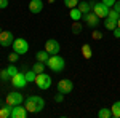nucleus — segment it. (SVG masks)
<instances>
[{
    "label": "nucleus",
    "mask_w": 120,
    "mask_h": 118,
    "mask_svg": "<svg viewBox=\"0 0 120 118\" xmlns=\"http://www.w3.org/2000/svg\"><path fill=\"white\" fill-rule=\"evenodd\" d=\"M24 102H26L24 107L30 113H38V112H42L43 107H45V100H43V97H40V96H29Z\"/></svg>",
    "instance_id": "1"
},
{
    "label": "nucleus",
    "mask_w": 120,
    "mask_h": 118,
    "mask_svg": "<svg viewBox=\"0 0 120 118\" xmlns=\"http://www.w3.org/2000/svg\"><path fill=\"white\" fill-rule=\"evenodd\" d=\"M46 67H48L51 72L59 73V72H63V70H64L66 61L61 57V56L53 54V56H50V57H48V61H46Z\"/></svg>",
    "instance_id": "2"
},
{
    "label": "nucleus",
    "mask_w": 120,
    "mask_h": 118,
    "mask_svg": "<svg viewBox=\"0 0 120 118\" xmlns=\"http://www.w3.org/2000/svg\"><path fill=\"white\" fill-rule=\"evenodd\" d=\"M35 85H37L38 89H48V88L51 86V77L45 72L37 73V77H35Z\"/></svg>",
    "instance_id": "3"
},
{
    "label": "nucleus",
    "mask_w": 120,
    "mask_h": 118,
    "mask_svg": "<svg viewBox=\"0 0 120 118\" xmlns=\"http://www.w3.org/2000/svg\"><path fill=\"white\" fill-rule=\"evenodd\" d=\"M91 11L98 18H107V14H109V7L104 5L102 2H93L91 3Z\"/></svg>",
    "instance_id": "4"
},
{
    "label": "nucleus",
    "mask_w": 120,
    "mask_h": 118,
    "mask_svg": "<svg viewBox=\"0 0 120 118\" xmlns=\"http://www.w3.org/2000/svg\"><path fill=\"white\" fill-rule=\"evenodd\" d=\"M11 46H13V51L18 53V54H26L29 51V43L26 38H15Z\"/></svg>",
    "instance_id": "5"
},
{
    "label": "nucleus",
    "mask_w": 120,
    "mask_h": 118,
    "mask_svg": "<svg viewBox=\"0 0 120 118\" xmlns=\"http://www.w3.org/2000/svg\"><path fill=\"white\" fill-rule=\"evenodd\" d=\"M22 100H24V97H22V94L18 93V91L8 93V94H7V97H5V102H7L8 105H11V107H15V105H21V104H22Z\"/></svg>",
    "instance_id": "6"
},
{
    "label": "nucleus",
    "mask_w": 120,
    "mask_h": 118,
    "mask_svg": "<svg viewBox=\"0 0 120 118\" xmlns=\"http://www.w3.org/2000/svg\"><path fill=\"white\" fill-rule=\"evenodd\" d=\"M45 51L50 56L59 54V51H61V45H59V42H58V40H55V38L46 40V42H45Z\"/></svg>",
    "instance_id": "7"
},
{
    "label": "nucleus",
    "mask_w": 120,
    "mask_h": 118,
    "mask_svg": "<svg viewBox=\"0 0 120 118\" xmlns=\"http://www.w3.org/2000/svg\"><path fill=\"white\" fill-rule=\"evenodd\" d=\"M58 93H61V94H69L71 91L74 89V83L72 80H69V78H64V80H61V82H58Z\"/></svg>",
    "instance_id": "8"
},
{
    "label": "nucleus",
    "mask_w": 120,
    "mask_h": 118,
    "mask_svg": "<svg viewBox=\"0 0 120 118\" xmlns=\"http://www.w3.org/2000/svg\"><path fill=\"white\" fill-rule=\"evenodd\" d=\"M11 85L15 86V88H18V89H21V88H24L26 85H27V80H26V75L22 72H18L16 75H13L11 78Z\"/></svg>",
    "instance_id": "9"
},
{
    "label": "nucleus",
    "mask_w": 120,
    "mask_h": 118,
    "mask_svg": "<svg viewBox=\"0 0 120 118\" xmlns=\"http://www.w3.org/2000/svg\"><path fill=\"white\" fill-rule=\"evenodd\" d=\"M13 42H15V35L10 30H2V34H0V46L8 48V46L13 45Z\"/></svg>",
    "instance_id": "10"
},
{
    "label": "nucleus",
    "mask_w": 120,
    "mask_h": 118,
    "mask_svg": "<svg viewBox=\"0 0 120 118\" xmlns=\"http://www.w3.org/2000/svg\"><path fill=\"white\" fill-rule=\"evenodd\" d=\"M82 19L86 22V26H90L91 29H96L98 26H99V18H98V16H96L93 11H90V13H85Z\"/></svg>",
    "instance_id": "11"
},
{
    "label": "nucleus",
    "mask_w": 120,
    "mask_h": 118,
    "mask_svg": "<svg viewBox=\"0 0 120 118\" xmlns=\"http://www.w3.org/2000/svg\"><path fill=\"white\" fill-rule=\"evenodd\" d=\"M42 10H43V2L42 0H30L29 2V11L30 13L38 14V13H42Z\"/></svg>",
    "instance_id": "12"
},
{
    "label": "nucleus",
    "mask_w": 120,
    "mask_h": 118,
    "mask_svg": "<svg viewBox=\"0 0 120 118\" xmlns=\"http://www.w3.org/2000/svg\"><path fill=\"white\" fill-rule=\"evenodd\" d=\"M27 117V109L21 107V105H15L11 109V118H26Z\"/></svg>",
    "instance_id": "13"
},
{
    "label": "nucleus",
    "mask_w": 120,
    "mask_h": 118,
    "mask_svg": "<svg viewBox=\"0 0 120 118\" xmlns=\"http://www.w3.org/2000/svg\"><path fill=\"white\" fill-rule=\"evenodd\" d=\"M11 105H8L7 102L3 104V105H0V118H8L11 117Z\"/></svg>",
    "instance_id": "14"
},
{
    "label": "nucleus",
    "mask_w": 120,
    "mask_h": 118,
    "mask_svg": "<svg viewBox=\"0 0 120 118\" xmlns=\"http://www.w3.org/2000/svg\"><path fill=\"white\" fill-rule=\"evenodd\" d=\"M69 18L72 19V21H80V19L83 18V13L75 7V8H71V11H69Z\"/></svg>",
    "instance_id": "15"
},
{
    "label": "nucleus",
    "mask_w": 120,
    "mask_h": 118,
    "mask_svg": "<svg viewBox=\"0 0 120 118\" xmlns=\"http://www.w3.org/2000/svg\"><path fill=\"white\" fill-rule=\"evenodd\" d=\"M77 8L80 10L83 14H85V13H90V11H91V3H90V2H86V0H82V3H79V5H77Z\"/></svg>",
    "instance_id": "16"
},
{
    "label": "nucleus",
    "mask_w": 120,
    "mask_h": 118,
    "mask_svg": "<svg viewBox=\"0 0 120 118\" xmlns=\"http://www.w3.org/2000/svg\"><path fill=\"white\" fill-rule=\"evenodd\" d=\"M48 57H50V54L46 53L45 50H43V51H38L37 54H35V59H37L38 62H43V64H46V61H48Z\"/></svg>",
    "instance_id": "17"
},
{
    "label": "nucleus",
    "mask_w": 120,
    "mask_h": 118,
    "mask_svg": "<svg viewBox=\"0 0 120 118\" xmlns=\"http://www.w3.org/2000/svg\"><path fill=\"white\" fill-rule=\"evenodd\" d=\"M111 112H112V117L114 118H120V100H117V102L112 104Z\"/></svg>",
    "instance_id": "18"
},
{
    "label": "nucleus",
    "mask_w": 120,
    "mask_h": 118,
    "mask_svg": "<svg viewBox=\"0 0 120 118\" xmlns=\"http://www.w3.org/2000/svg\"><path fill=\"white\" fill-rule=\"evenodd\" d=\"M82 56L85 57V59H90V57L93 56V50H91L90 45H83L82 46Z\"/></svg>",
    "instance_id": "19"
},
{
    "label": "nucleus",
    "mask_w": 120,
    "mask_h": 118,
    "mask_svg": "<svg viewBox=\"0 0 120 118\" xmlns=\"http://www.w3.org/2000/svg\"><path fill=\"white\" fill-rule=\"evenodd\" d=\"M98 117H99V118H111V117H112L111 109H107V107H102V109H99V112H98Z\"/></svg>",
    "instance_id": "20"
},
{
    "label": "nucleus",
    "mask_w": 120,
    "mask_h": 118,
    "mask_svg": "<svg viewBox=\"0 0 120 118\" xmlns=\"http://www.w3.org/2000/svg\"><path fill=\"white\" fill-rule=\"evenodd\" d=\"M104 27L107 29V30H114V29L117 27V21H114V19H111V18H106V21H104Z\"/></svg>",
    "instance_id": "21"
},
{
    "label": "nucleus",
    "mask_w": 120,
    "mask_h": 118,
    "mask_svg": "<svg viewBox=\"0 0 120 118\" xmlns=\"http://www.w3.org/2000/svg\"><path fill=\"white\" fill-rule=\"evenodd\" d=\"M45 65H46V64H43V62H38V61H37V62H35L34 65H32V70H34L35 73H42L43 70H45Z\"/></svg>",
    "instance_id": "22"
},
{
    "label": "nucleus",
    "mask_w": 120,
    "mask_h": 118,
    "mask_svg": "<svg viewBox=\"0 0 120 118\" xmlns=\"http://www.w3.org/2000/svg\"><path fill=\"white\" fill-rule=\"evenodd\" d=\"M24 75H26V80H27V83H29V82H35V77H37V73L34 72L32 69H29L27 72H24Z\"/></svg>",
    "instance_id": "23"
},
{
    "label": "nucleus",
    "mask_w": 120,
    "mask_h": 118,
    "mask_svg": "<svg viewBox=\"0 0 120 118\" xmlns=\"http://www.w3.org/2000/svg\"><path fill=\"white\" fill-rule=\"evenodd\" d=\"M71 30H72V34H80L82 32V24L79 22V21H74V24H72V27H71Z\"/></svg>",
    "instance_id": "24"
},
{
    "label": "nucleus",
    "mask_w": 120,
    "mask_h": 118,
    "mask_svg": "<svg viewBox=\"0 0 120 118\" xmlns=\"http://www.w3.org/2000/svg\"><path fill=\"white\" fill-rule=\"evenodd\" d=\"M7 70H8V75H10V78H11L13 75H16V73H18V67H16L15 64H10L8 67H7Z\"/></svg>",
    "instance_id": "25"
},
{
    "label": "nucleus",
    "mask_w": 120,
    "mask_h": 118,
    "mask_svg": "<svg viewBox=\"0 0 120 118\" xmlns=\"http://www.w3.org/2000/svg\"><path fill=\"white\" fill-rule=\"evenodd\" d=\"M107 18L114 19V21H119V18H120V13H119V11H115V10L112 8V10H109V14H107Z\"/></svg>",
    "instance_id": "26"
},
{
    "label": "nucleus",
    "mask_w": 120,
    "mask_h": 118,
    "mask_svg": "<svg viewBox=\"0 0 120 118\" xmlns=\"http://www.w3.org/2000/svg\"><path fill=\"white\" fill-rule=\"evenodd\" d=\"M64 5L67 7V8H75L77 5H79V0H64Z\"/></svg>",
    "instance_id": "27"
},
{
    "label": "nucleus",
    "mask_w": 120,
    "mask_h": 118,
    "mask_svg": "<svg viewBox=\"0 0 120 118\" xmlns=\"http://www.w3.org/2000/svg\"><path fill=\"white\" fill-rule=\"evenodd\" d=\"M91 38H93V40H101L102 34L99 32V30H93V32H91Z\"/></svg>",
    "instance_id": "28"
},
{
    "label": "nucleus",
    "mask_w": 120,
    "mask_h": 118,
    "mask_svg": "<svg viewBox=\"0 0 120 118\" xmlns=\"http://www.w3.org/2000/svg\"><path fill=\"white\" fill-rule=\"evenodd\" d=\"M0 78H2V80H8V78H10L8 70H7V69H3V70L0 72Z\"/></svg>",
    "instance_id": "29"
},
{
    "label": "nucleus",
    "mask_w": 120,
    "mask_h": 118,
    "mask_svg": "<svg viewBox=\"0 0 120 118\" xmlns=\"http://www.w3.org/2000/svg\"><path fill=\"white\" fill-rule=\"evenodd\" d=\"M55 100H56V102H63V100H64V94L58 93V94L55 96Z\"/></svg>",
    "instance_id": "30"
},
{
    "label": "nucleus",
    "mask_w": 120,
    "mask_h": 118,
    "mask_svg": "<svg viewBox=\"0 0 120 118\" xmlns=\"http://www.w3.org/2000/svg\"><path fill=\"white\" fill-rule=\"evenodd\" d=\"M18 53H15V51H13V53H11V54H10V62H15V61H16V59H18Z\"/></svg>",
    "instance_id": "31"
},
{
    "label": "nucleus",
    "mask_w": 120,
    "mask_h": 118,
    "mask_svg": "<svg viewBox=\"0 0 120 118\" xmlns=\"http://www.w3.org/2000/svg\"><path fill=\"white\" fill-rule=\"evenodd\" d=\"M8 7V0H0V10H5Z\"/></svg>",
    "instance_id": "32"
},
{
    "label": "nucleus",
    "mask_w": 120,
    "mask_h": 118,
    "mask_svg": "<svg viewBox=\"0 0 120 118\" xmlns=\"http://www.w3.org/2000/svg\"><path fill=\"white\" fill-rule=\"evenodd\" d=\"M101 2L107 7H114V3H115V0H101Z\"/></svg>",
    "instance_id": "33"
},
{
    "label": "nucleus",
    "mask_w": 120,
    "mask_h": 118,
    "mask_svg": "<svg viewBox=\"0 0 120 118\" xmlns=\"http://www.w3.org/2000/svg\"><path fill=\"white\" fill-rule=\"evenodd\" d=\"M112 32H114V37H115V38H120V27H115Z\"/></svg>",
    "instance_id": "34"
},
{
    "label": "nucleus",
    "mask_w": 120,
    "mask_h": 118,
    "mask_svg": "<svg viewBox=\"0 0 120 118\" xmlns=\"http://www.w3.org/2000/svg\"><path fill=\"white\" fill-rule=\"evenodd\" d=\"M114 10L120 13V0H115V3H114Z\"/></svg>",
    "instance_id": "35"
},
{
    "label": "nucleus",
    "mask_w": 120,
    "mask_h": 118,
    "mask_svg": "<svg viewBox=\"0 0 120 118\" xmlns=\"http://www.w3.org/2000/svg\"><path fill=\"white\" fill-rule=\"evenodd\" d=\"M117 27H120V18H119V21H117Z\"/></svg>",
    "instance_id": "36"
},
{
    "label": "nucleus",
    "mask_w": 120,
    "mask_h": 118,
    "mask_svg": "<svg viewBox=\"0 0 120 118\" xmlns=\"http://www.w3.org/2000/svg\"><path fill=\"white\" fill-rule=\"evenodd\" d=\"M0 34H2V27H0Z\"/></svg>",
    "instance_id": "37"
}]
</instances>
